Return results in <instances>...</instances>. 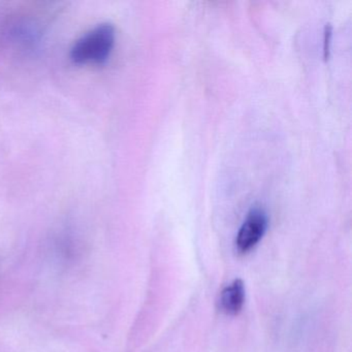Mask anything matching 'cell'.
Instances as JSON below:
<instances>
[{
  "label": "cell",
  "mask_w": 352,
  "mask_h": 352,
  "mask_svg": "<svg viewBox=\"0 0 352 352\" xmlns=\"http://www.w3.org/2000/svg\"><path fill=\"white\" fill-rule=\"evenodd\" d=\"M116 34L112 24L102 23L86 32L72 47L69 57L77 65H104L110 58Z\"/></svg>",
  "instance_id": "cell-1"
},
{
  "label": "cell",
  "mask_w": 352,
  "mask_h": 352,
  "mask_svg": "<svg viewBox=\"0 0 352 352\" xmlns=\"http://www.w3.org/2000/svg\"><path fill=\"white\" fill-rule=\"evenodd\" d=\"M269 219L265 210L254 207L249 211L236 234V246L240 253L252 250L267 232Z\"/></svg>",
  "instance_id": "cell-2"
},
{
  "label": "cell",
  "mask_w": 352,
  "mask_h": 352,
  "mask_svg": "<svg viewBox=\"0 0 352 352\" xmlns=\"http://www.w3.org/2000/svg\"><path fill=\"white\" fill-rule=\"evenodd\" d=\"M246 298V289L242 280L236 279L223 288L220 294L219 305L222 312L234 316L242 311Z\"/></svg>",
  "instance_id": "cell-3"
},
{
  "label": "cell",
  "mask_w": 352,
  "mask_h": 352,
  "mask_svg": "<svg viewBox=\"0 0 352 352\" xmlns=\"http://www.w3.org/2000/svg\"><path fill=\"white\" fill-rule=\"evenodd\" d=\"M331 26L327 24L324 30V47H323V52H324V58L327 59L329 55V44H331Z\"/></svg>",
  "instance_id": "cell-4"
}]
</instances>
